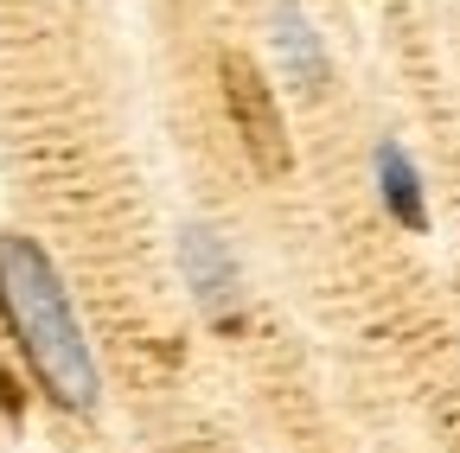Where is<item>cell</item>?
<instances>
[{
	"mask_svg": "<svg viewBox=\"0 0 460 453\" xmlns=\"http://www.w3.org/2000/svg\"><path fill=\"white\" fill-rule=\"evenodd\" d=\"M0 319H7V332H13V345H20L45 403L65 409V415H90L96 389H102L90 338L77 326V307L65 294L58 262L20 231L0 237Z\"/></svg>",
	"mask_w": 460,
	"mask_h": 453,
	"instance_id": "6da1fadb",
	"label": "cell"
},
{
	"mask_svg": "<svg viewBox=\"0 0 460 453\" xmlns=\"http://www.w3.org/2000/svg\"><path fill=\"white\" fill-rule=\"evenodd\" d=\"M0 415H7V422L26 415V389H20V377L7 370V358H0Z\"/></svg>",
	"mask_w": 460,
	"mask_h": 453,
	"instance_id": "277c9868",
	"label": "cell"
},
{
	"mask_svg": "<svg viewBox=\"0 0 460 453\" xmlns=\"http://www.w3.org/2000/svg\"><path fill=\"white\" fill-rule=\"evenodd\" d=\"M217 90H224V116L237 128L243 153L262 179H288V166H295V147H288V122H281V102L262 77V65L250 51H224L217 58Z\"/></svg>",
	"mask_w": 460,
	"mask_h": 453,
	"instance_id": "7a4b0ae2",
	"label": "cell"
},
{
	"mask_svg": "<svg viewBox=\"0 0 460 453\" xmlns=\"http://www.w3.org/2000/svg\"><path fill=\"white\" fill-rule=\"evenodd\" d=\"M377 192H384V211L402 223V231H429V198H422V173H416V160L402 153L396 141L377 147Z\"/></svg>",
	"mask_w": 460,
	"mask_h": 453,
	"instance_id": "3957f363",
	"label": "cell"
}]
</instances>
